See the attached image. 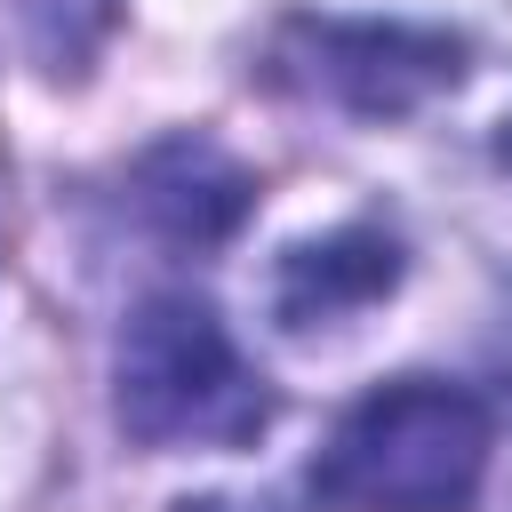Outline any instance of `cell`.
Here are the masks:
<instances>
[{
    "label": "cell",
    "instance_id": "obj_1",
    "mask_svg": "<svg viewBox=\"0 0 512 512\" xmlns=\"http://www.w3.org/2000/svg\"><path fill=\"white\" fill-rule=\"evenodd\" d=\"M488 408L440 376H392L352 400L312 456V488L336 512H472L488 480Z\"/></svg>",
    "mask_w": 512,
    "mask_h": 512
},
{
    "label": "cell",
    "instance_id": "obj_2",
    "mask_svg": "<svg viewBox=\"0 0 512 512\" xmlns=\"http://www.w3.org/2000/svg\"><path fill=\"white\" fill-rule=\"evenodd\" d=\"M112 408L144 448H248L272 392L200 296H144L112 344Z\"/></svg>",
    "mask_w": 512,
    "mask_h": 512
},
{
    "label": "cell",
    "instance_id": "obj_3",
    "mask_svg": "<svg viewBox=\"0 0 512 512\" xmlns=\"http://www.w3.org/2000/svg\"><path fill=\"white\" fill-rule=\"evenodd\" d=\"M264 72L304 104H328L352 120H408L464 80V40L440 24H392V16H288L272 32Z\"/></svg>",
    "mask_w": 512,
    "mask_h": 512
},
{
    "label": "cell",
    "instance_id": "obj_4",
    "mask_svg": "<svg viewBox=\"0 0 512 512\" xmlns=\"http://www.w3.org/2000/svg\"><path fill=\"white\" fill-rule=\"evenodd\" d=\"M400 288V240L376 232V224H336L320 240H296L280 248L272 264V320L288 336H320V328H344L360 320L376 296Z\"/></svg>",
    "mask_w": 512,
    "mask_h": 512
},
{
    "label": "cell",
    "instance_id": "obj_5",
    "mask_svg": "<svg viewBox=\"0 0 512 512\" xmlns=\"http://www.w3.org/2000/svg\"><path fill=\"white\" fill-rule=\"evenodd\" d=\"M256 208V176L216 136H160L136 160V216L176 248H216Z\"/></svg>",
    "mask_w": 512,
    "mask_h": 512
},
{
    "label": "cell",
    "instance_id": "obj_6",
    "mask_svg": "<svg viewBox=\"0 0 512 512\" xmlns=\"http://www.w3.org/2000/svg\"><path fill=\"white\" fill-rule=\"evenodd\" d=\"M128 0H16V24H24V48L48 80H80L96 64V48L112 40Z\"/></svg>",
    "mask_w": 512,
    "mask_h": 512
},
{
    "label": "cell",
    "instance_id": "obj_7",
    "mask_svg": "<svg viewBox=\"0 0 512 512\" xmlns=\"http://www.w3.org/2000/svg\"><path fill=\"white\" fill-rule=\"evenodd\" d=\"M176 512H296L280 488H256V496H184Z\"/></svg>",
    "mask_w": 512,
    "mask_h": 512
},
{
    "label": "cell",
    "instance_id": "obj_8",
    "mask_svg": "<svg viewBox=\"0 0 512 512\" xmlns=\"http://www.w3.org/2000/svg\"><path fill=\"white\" fill-rule=\"evenodd\" d=\"M496 176H504V184H512V112H504V120H496Z\"/></svg>",
    "mask_w": 512,
    "mask_h": 512
}]
</instances>
